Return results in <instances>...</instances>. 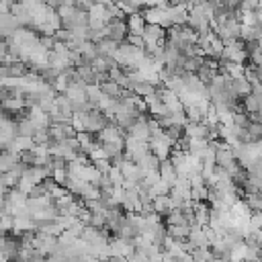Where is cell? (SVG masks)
I'll return each mask as SVG.
<instances>
[{"instance_id":"3","label":"cell","mask_w":262,"mask_h":262,"mask_svg":"<svg viewBox=\"0 0 262 262\" xmlns=\"http://www.w3.org/2000/svg\"><path fill=\"white\" fill-rule=\"evenodd\" d=\"M145 18H143V14H131V16H127V27H129V35H139V37H143V31H145Z\"/></svg>"},{"instance_id":"2","label":"cell","mask_w":262,"mask_h":262,"mask_svg":"<svg viewBox=\"0 0 262 262\" xmlns=\"http://www.w3.org/2000/svg\"><path fill=\"white\" fill-rule=\"evenodd\" d=\"M158 172H160V178H162L164 182H168L170 186L176 184V180H178V172H176L172 160H164V162H160V170H158Z\"/></svg>"},{"instance_id":"4","label":"cell","mask_w":262,"mask_h":262,"mask_svg":"<svg viewBox=\"0 0 262 262\" xmlns=\"http://www.w3.org/2000/svg\"><path fill=\"white\" fill-rule=\"evenodd\" d=\"M98 86H100L102 94L108 96V98H121L123 92H125V88H121V86H119L117 82H113V80H106V82H102V84H98Z\"/></svg>"},{"instance_id":"1","label":"cell","mask_w":262,"mask_h":262,"mask_svg":"<svg viewBox=\"0 0 262 262\" xmlns=\"http://www.w3.org/2000/svg\"><path fill=\"white\" fill-rule=\"evenodd\" d=\"M106 37L113 39L115 43H125L127 37H129V27H127V20H111L106 25Z\"/></svg>"}]
</instances>
